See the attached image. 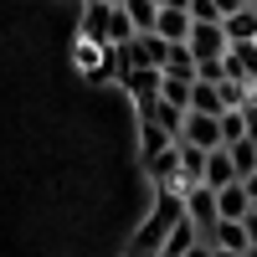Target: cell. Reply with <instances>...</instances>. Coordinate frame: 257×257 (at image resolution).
I'll return each instance as SVG.
<instances>
[{
    "mask_svg": "<svg viewBox=\"0 0 257 257\" xmlns=\"http://www.w3.org/2000/svg\"><path fill=\"white\" fill-rule=\"evenodd\" d=\"M180 216H185V190H155V216L134 231V247H128V252H139V257H160L165 237L175 231Z\"/></svg>",
    "mask_w": 257,
    "mask_h": 257,
    "instance_id": "cell-1",
    "label": "cell"
},
{
    "mask_svg": "<svg viewBox=\"0 0 257 257\" xmlns=\"http://www.w3.org/2000/svg\"><path fill=\"white\" fill-rule=\"evenodd\" d=\"M77 41H98V47H113V0H82Z\"/></svg>",
    "mask_w": 257,
    "mask_h": 257,
    "instance_id": "cell-2",
    "label": "cell"
},
{
    "mask_svg": "<svg viewBox=\"0 0 257 257\" xmlns=\"http://www.w3.org/2000/svg\"><path fill=\"white\" fill-rule=\"evenodd\" d=\"M175 144H196V149H221V144H226L221 113H201V108H190V113H185V128H180V139H175Z\"/></svg>",
    "mask_w": 257,
    "mask_h": 257,
    "instance_id": "cell-3",
    "label": "cell"
},
{
    "mask_svg": "<svg viewBox=\"0 0 257 257\" xmlns=\"http://www.w3.org/2000/svg\"><path fill=\"white\" fill-rule=\"evenodd\" d=\"M185 216H190V221L201 226V242H206V231H211V226L221 221L216 190H211V185H190V190H185Z\"/></svg>",
    "mask_w": 257,
    "mask_h": 257,
    "instance_id": "cell-4",
    "label": "cell"
},
{
    "mask_svg": "<svg viewBox=\"0 0 257 257\" xmlns=\"http://www.w3.org/2000/svg\"><path fill=\"white\" fill-rule=\"evenodd\" d=\"M226 47H231V36H226L221 21H196V26H190V52H196V62L226 57Z\"/></svg>",
    "mask_w": 257,
    "mask_h": 257,
    "instance_id": "cell-5",
    "label": "cell"
},
{
    "mask_svg": "<svg viewBox=\"0 0 257 257\" xmlns=\"http://www.w3.org/2000/svg\"><path fill=\"white\" fill-rule=\"evenodd\" d=\"M144 170H149V180H155V190H180V144H170V149H160V155H149Z\"/></svg>",
    "mask_w": 257,
    "mask_h": 257,
    "instance_id": "cell-6",
    "label": "cell"
},
{
    "mask_svg": "<svg viewBox=\"0 0 257 257\" xmlns=\"http://www.w3.org/2000/svg\"><path fill=\"white\" fill-rule=\"evenodd\" d=\"M118 88L134 98V103H155L160 88H165V72H160V67H134V72H123V77H118Z\"/></svg>",
    "mask_w": 257,
    "mask_h": 257,
    "instance_id": "cell-7",
    "label": "cell"
},
{
    "mask_svg": "<svg viewBox=\"0 0 257 257\" xmlns=\"http://www.w3.org/2000/svg\"><path fill=\"white\" fill-rule=\"evenodd\" d=\"M226 77L257 88V41H231L226 47Z\"/></svg>",
    "mask_w": 257,
    "mask_h": 257,
    "instance_id": "cell-8",
    "label": "cell"
},
{
    "mask_svg": "<svg viewBox=\"0 0 257 257\" xmlns=\"http://www.w3.org/2000/svg\"><path fill=\"white\" fill-rule=\"evenodd\" d=\"M242 180V170H237V160H231V149L221 144V149H211V160H206V185L211 190H226V185H237Z\"/></svg>",
    "mask_w": 257,
    "mask_h": 257,
    "instance_id": "cell-9",
    "label": "cell"
},
{
    "mask_svg": "<svg viewBox=\"0 0 257 257\" xmlns=\"http://www.w3.org/2000/svg\"><path fill=\"white\" fill-rule=\"evenodd\" d=\"M216 206H221V216L226 221H247L252 216V190H247V180H237V185H226V190H216Z\"/></svg>",
    "mask_w": 257,
    "mask_h": 257,
    "instance_id": "cell-10",
    "label": "cell"
},
{
    "mask_svg": "<svg viewBox=\"0 0 257 257\" xmlns=\"http://www.w3.org/2000/svg\"><path fill=\"white\" fill-rule=\"evenodd\" d=\"M206 242H211V247H226V252H247V247H252L247 226H242V221H226V216L206 231Z\"/></svg>",
    "mask_w": 257,
    "mask_h": 257,
    "instance_id": "cell-11",
    "label": "cell"
},
{
    "mask_svg": "<svg viewBox=\"0 0 257 257\" xmlns=\"http://www.w3.org/2000/svg\"><path fill=\"white\" fill-rule=\"evenodd\" d=\"M190 26H196V21H190V11L185 6H160V36L165 41H190Z\"/></svg>",
    "mask_w": 257,
    "mask_h": 257,
    "instance_id": "cell-12",
    "label": "cell"
},
{
    "mask_svg": "<svg viewBox=\"0 0 257 257\" xmlns=\"http://www.w3.org/2000/svg\"><path fill=\"white\" fill-rule=\"evenodd\" d=\"M196 242H201V226L190 221V216H180V221H175V231H170V237H165L160 257H185V252L196 247Z\"/></svg>",
    "mask_w": 257,
    "mask_h": 257,
    "instance_id": "cell-13",
    "label": "cell"
},
{
    "mask_svg": "<svg viewBox=\"0 0 257 257\" xmlns=\"http://www.w3.org/2000/svg\"><path fill=\"white\" fill-rule=\"evenodd\" d=\"M175 144V134H170V128H160L155 118H139V155L149 160V155H160V149H170Z\"/></svg>",
    "mask_w": 257,
    "mask_h": 257,
    "instance_id": "cell-14",
    "label": "cell"
},
{
    "mask_svg": "<svg viewBox=\"0 0 257 257\" xmlns=\"http://www.w3.org/2000/svg\"><path fill=\"white\" fill-rule=\"evenodd\" d=\"M118 6L128 11V21H134V31H155L160 26V0H118Z\"/></svg>",
    "mask_w": 257,
    "mask_h": 257,
    "instance_id": "cell-15",
    "label": "cell"
},
{
    "mask_svg": "<svg viewBox=\"0 0 257 257\" xmlns=\"http://www.w3.org/2000/svg\"><path fill=\"white\" fill-rule=\"evenodd\" d=\"M221 26H226V36H231V41H257V6L231 11V16L221 21Z\"/></svg>",
    "mask_w": 257,
    "mask_h": 257,
    "instance_id": "cell-16",
    "label": "cell"
},
{
    "mask_svg": "<svg viewBox=\"0 0 257 257\" xmlns=\"http://www.w3.org/2000/svg\"><path fill=\"white\" fill-rule=\"evenodd\" d=\"M160 98H165V103H175V108H190V98H196V77H175V72H165Z\"/></svg>",
    "mask_w": 257,
    "mask_h": 257,
    "instance_id": "cell-17",
    "label": "cell"
},
{
    "mask_svg": "<svg viewBox=\"0 0 257 257\" xmlns=\"http://www.w3.org/2000/svg\"><path fill=\"white\" fill-rule=\"evenodd\" d=\"M190 108H201V113H226V98L216 82H201L196 77V98H190Z\"/></svg>",
    "mask_w": 257,
    "mask_h": 257,
    "instance_id": "cell-18",
    "label": "cell"
},
{
    "mask_svg": "<svg viewBox=\"0 0 257 257\" xmlns=\"http://www.w3.org/2000/svg\"><path fill=\"white\" fill-rule=\"evenodd\" d=\"M226 149H231V160H237V170H242V180H247L252 170H257V139H231Z\"/></svg>",
    "mask_w": 257,
    "mask_h": 257,
    "instance_id": "cell-19",
    "label": "cell"
},
{
    "mask_svg": "<svg viewBox=\"0 0 257 257\" xmlns=\"http://www.w3.org/2000/svg\"><path fill=\"white\" fill-rule=\"evenodd\" d=\"M221 128H226V144H231V139H247V113H242V108H226V113H221Z\"/></svg>",
    "mask_w": 257,
    "mask_h": 257,
    "instance_id": "cell-20",
    "label": "cell"
},
{
    "mask_svg": "<svg viewBox=\"0 0 257 257\" xmlns=\"http://www.w3.org/2000/svg\"><path fill=\"white\" fill-rule=\"evenodd\" d=\"M185 11H190V21H226V16H221V6H216V0H190Z\"/></svg>",
    "mask_w": 257,
    "mask_h": 257,
    "instance_id": "cell-21",
    "label": "cell"
},
{
    "mask_svg": "<svg viewBox=\"0 0 257 257\" xmlns=\"http://www.w3.org/2000/svg\"><path fill=\"white\" fill-rule=\"evenodd\" d=\"M185 257H216V247H211V242H196V247H190Z\"/></svg>",
    "mask_w": 257,
    "mask_h": 257,
    "instance_id": "cell-22",
    "label": "cell"
},
{
    "mask_svg": "<svg viewBox=\"0 0 257 257\" xmlns=\"http://www.w3.org/2000/svg\"><path fill=\"white\" fill-rule=\"evenodd\" d=\"M216 6H221V16H231V11H242L247 0H216Z\"/></svg>",
    "mask_w": 257,
    "mask_h": 257,
    "instance_id": "cell-23",
    "label": "cell"
},
{
    "mask_svg": "<svg viewBox=\"0 0 257 257\" xmlns=\"http://www.w3.org/2000/svg\"><path fill=\"white\" fill-rule=\"evenodd\" d=\"M216 257H242V252H226V247H216Z\"/></svg>",
    "mask_w": 257,
    "mask_h": 257,
    "instance_id": "cell-24",
    "label": "cell"
},
{
    "mask_svg": "<svg viewBox=\"0 0 257 257\" xmlns=\"http://www.w3.org/2000/svg\"><path fill=\"white\" fill-rule=\"evenodd\" d=\"M160 6H190V0H160Z\"/></svg>",
    "mask_w": 257,
    "mask_h": 257,
    "instance_id": "cell-25",
    "label": "cell"
},
{
    "mask_svg": "<svg viewBox=\"0 0 257 257\" xmlns=\"http://www.w3.org/2000/svg\"><path fill=\"white\" fill-rule=\"evenodd\" d=\"M242 257H257V247H247V252H242Z\"/></svg>",
    "mask_w": 257,
    "mask_h": 257,
    "instance_id": "cell-26",
    "label": "cell"
},
{
    "mask_svg": "<svg viewBox=\"0 0 257 257\" xmlns=\"http://www.w3.org/2000/svg\"><path fill=\"white\" fill-rule=\"evenodd\" d=\"M128 257H139V252H128Z\"/></svg>",
    "mask_w": 257,
    "mask_h": 257,
    "instance_id": "cell-27",
    "label": "cell"
},
{
    "mask_svg": "<svg viewBox=\"0 0 257 257\" xmlns=\"http://www.w3.org/2000/svg\"><path fill=\"white\" fill-rule=\"evenodd\" d=\"M113 6H118V0H113Z\"/></svg>",
    "mask_w": 257,
    "mask_h": 257,
    "instance_id": "cell-28",
    "label": "cell"
},
{
    "mask_svg": "<svg viewBox=\"0 0 257 257\" xmlns=\"http://www.w3.org/2000/svg\"><path fill=\"white\" fill-rule=\"evenodd\" d=\"M252 93H257V88H252Z\"/></svg>",
    "mask_w": 257,
    "mask_h": 257,
    "instance_id": "cell-29",
    "label": "cell"
}]
</instances>
